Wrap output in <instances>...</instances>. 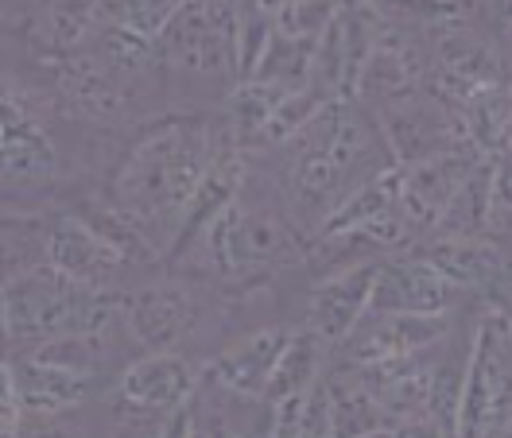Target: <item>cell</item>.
Returning a JSON list of instances; mask_svg holds the SVG:
<instances>
[{
    "mask_svg": "<svg viewBox=\"0 0 512 438\" xmlns=\"http://www.w3.org/2000/svg\"><path fill=\"white\" fill-rule=\"evenodd\" d=\"M121 322L148 353H179L198 326V299L187 283L156 280L121 291Z\"/></svg>",
    "mask_w": 512,
    "mask_h": 438,
    "instance_id": "11",
    "label": "cell"
},
{
    "mask_svg": "<svg viewBox=\"0 0 512 438\" xmlns=\"http://www.w3.org/2000/svg\"><path fill=\"white\" fill-rule=\"evenodd\" d=\"M388 435H392V438H458L447 423H443V419H435L431 411L392 423V427H388Z\"/></svg>",
    "mask_w": 512,
    "mask_h": 438,
    "instance_id": "31",
    "label": "cell"
},
{
    "mask_svg": "<svg viewBox=\"0 0 512 438\" xmlns=\"http://www.w3.org/2000/svg\"><path fill=\"white\" fill-rule=\"evenodd\" d=\"M268 431H272V407L264 404L260 407V415H256L253 423H249L237 438H268Z\"/></svg>",
    "mask_w": 512,
    "mask_h": 438,
    "instance_id": "37",
    "label": "cell"
},
{
    "mask_svg": "<svg viewBox=\"0 0 512 438\" xmlns=\"http://www.w3.org/2000/svg\"><path fill=\"white\" fill-rule=\"evenodd\" d=\"M179 8L183 4H175V0H128V4H97V16L105 24H117V28H128V32L160 43L171 20L179 16Z\"/></svg>",
    "mask_w": 512,
    "mask_h": 438,
    "instance_id": "27",
    "label": "cell"
},
{
    "mask_svg": "<svg viewBox=\"0 0 512 438\" xmlns=\"http://www.w3.org/2000/svg\"><path fill=\"white\" fill-rule=\"evenodd\" d=\"M272 43V4H237V78L249 82Z\"/></svg>",
    "mask_w": 512,
    "mask_h": 438,
    "instance_id": "28",
    "label": "cell"
},
{
    "mask_svg": "<svg viewBox=\"0 0 512 438\" xmlns=\"http://www.w3.org/2000/svg\"><path fill=\"white\" fill-rule=\"evenodd\" d=\"M59 175V148L32 97L0 78V187H43Z\"/></svg>",
    "mask_w": 512,
    "mask_h": 438,
    "instance_id": "9",
    "label": "cell"
},
{
    "mask_svg": "<svg viewBox=\"0 0 512 438\" xmlns=\"http://www.w3.org/2000/svg\"><path fill=\"white\" fill-rule=\"evenodd\" d=\"M450 338V314H365V322L342 345L346 365H388L408 361Z\"/></svg>",
    "mask_w": 512,
    "mask_h": 438,
    "instance_id": "14",
    "label": "cell"
},
{
    "mask_svg": "<svg viewBox=\"0 0 512 438\" xmlns=\"http://www.w3.org/2000/svg\"><path fill=\"white\" fill-rule=\"evenodd\" d=\"M509 318H512V311H509Z\"/></svg>",
    "mask_w": 512,
    "mask_h": 438,
    "instance_id": "40",
    "label": "cell"
},
{
    "mask_svg": "<svg viewBox=\"0 0 512 438\" xmlns=\"http://www.w3.org/2000/svg\"><path fill=\"white\" fill-rule=\"evenodd\" d=\"M373 121L381 128L384 148H388L396 167H416V163L466 148L458 113L447 109L443 101H435L427 90L373 113Z\"/></svg>",
    "mask_w": 512,
    "mask_h": 438,
    "instance_id": "10",
    "label": "cell"
},
{
    "mask_svg": "<svg viewBox=\"0 0 512 438\" xmlns=\"http://www.w3.org/2000/svg\"><path fill=\"white\" fill-rule=\"evenodd\" d=\"M458 295L462 291L416 249L396 252L381 260L369 314H450Z\"/></svg>",
    "mask_w": 512,
    "mask_h": 438,
    "instance_id": "18",
    "label": "cell"
},
{
    "mask_svg": "<svg viewBox=\"0 0 512 438\" xmlns=\"http://www.w3.org/2000/svg\"><path fill=\"white\" fill-rule=\"evenodd\" d=\"M272 152L280 156L276 194L307 241H315L326 218L350 194L396 167L373 113H365L350 97L322 105L311 125L299 128L288 144Z\"/></svg>",
    "mask_w": 512,
    "mask_h": 438,
    "instance_id": "2",
    "label": "cell"
},
{
    "mask_svg": "<svg viewBox=\"0 0 512 438\" xmlns=\"http://www.w3.org/2000/svg\"><path fill=\"white\" fill-rule=\"evenodd\" d=\"M128 256L109 237L78 214H66L47 225V268L74 287L90 291H117V276Z\"/></svg>",
    "mask_w": 512,
    "mask_h": 438,
    "instance_id": "13",
    "label": "cell"
},
{
    "mask_svg": "<svg viewBox=\"0 0 512 438\" xmlns=\"http://www.w3.org/2000/svg\"><path fill=\"white\" fill-rule=\"evenodd\" d=\"M288 342H291L288 326H260L253 334H245L241 342L225 345L222 353H214L202 365V380L229 392V396H237V400L264 404L272 373H276V365H280Z\"/></svg>",
    "mask_w": 512,
    "mask_h": 438,
    "instance_id": "16",
    "label": "cell"
},
{
    "mask_svg": "<svg viewBox=\"0 0 512 438\" xmlns=\"http://www.w3.org/2000/svg\"><path fill=\"white\" fill-rule=\"evenodd\" d=\"M307 249L311 241L295 229L276 187H264V194H256L253 167H249V179H245V190L237 194V202L206 233H198L187 249L175 252V260L194 256L198 272L249 287L288 264L307 260Z\"/></svg>",
    "mask_w": 512,
    "mask_h": 438,
    "instance_id": "3",
    "label": "cell"
},
{
    "mask_svg": "<svg viewBox=\"0 0 512 438\" xmlns=\"http://www.w3.org/2000/svg\"><path fill=\"white\" fill-rule=\"evenodd\" d=\"M268 438H299V400L272 407V431Z\"/></svg>",
    "mask_w": 512,
    "mask_h": 438,
    "instance_id": "34",
    "label": "cell"
},
{
    "mask_svg": "<svg viewBox=\"0 0 512 438\" xmlns=\"http://www.w3.org/2000/svg\"><path fill=\"white\" fill-rule=\"evenodd\" d=\"M381 260H357L330 268L307 295V330L326 349H342L350 334L373 311V287H377Z\"/></svg>",
    "mask_w": 512,
    "mask_h": 438,
    "instance_id": "12",
    "label": "cell"
},
{
    "mask_svg": "<svg viewBox=\"0 0 512 438\" xmlns=\"http://www.w3.org/2000/svg\"><path fill=\"white\" fill-rule=\"evenodd\" d=\"M489 303L501 307V311H512V252H509V260H505V272H501L497 287L489 291Z\"/></svg>",
    "mask_w": 512,
    "mask_h": 438,
    "instance_id": "36",
    "label": "cell"
},
{
    "mask_svg": "<svg viewBox=\"0 0 512 438\" xmlns=\"http://www.w3.org/2000/svg\"><path fill=\"white\" fill-rule=\"evenodd\" d=\"M512 373V318L501 307H485L466 353L462 407H458V438H489L501 388Z\"/></svg>",
    "mask_w": 512,
    "mask_h": 438,
    "instance_id": "6",
    "label": "cell"
},
{
    "mask_svg": "<svg viewBox=\"0 0 512 438\" xmlns=\"http://www.w3.org/2000/svg\"><path fill=\"white\" fill-rule=\"evenodd\" d=\"M20 427H24V407L16 400L4 361H0V438H20Z\"/></svg>",
    "mask_w": 512,
    "mask_h": 438,
    "instance_id": "32",
    "label": "cell"
},
{
    "mask_svg": "<svg viewBox=\"0 0 512 438\" xmlns=\"http://www.w3.org/2000/svg\"><path fill=\"white\" fill-rule=\"evenodd\" d=\"M299 438H334V415L326 404L322 380L299 400Z\"/></svg>",
    "mask_w": 512,
    "mask_h": 438,
    "instance_id": "30",
    "label": "cell"
},
{
    "mask_svg": "<svg viewBox=\"0 0 512 438\" xmlns=\"http://www.w3.org/2000/svg\"><path fill=\"white\" fill-rule=\"evenodd\" d=\"M51 70H55V94L63 97L78 117L117 121V117H125L128 105H132V86L121 82L109 66L97 59L94 51H82L74 59H63V63H55Z\"/></svg>",
    "mask_w": 512,
    "mask_h": 438,
    "instance_id": "20",
    "label": "cell"
},
{
    "mask_svg": "<svg viewBox=\"0 0 512 438\" xmlns=\"http://www.w3.org/2000/svg\"><path fill=\"white\" fill-rule=\"evenodd\" d=\"M121 318V291H90L55 276L47 264L8 280L12 342L43 345L55 338H101Z\"/></svg>",
    "mask_w": 512,
    "mask_h": 438,
    "instance_id": "5",
    "label": "cell"
},
{
    "mask_svg": "<svg viewBox=\"0 0 512 438\" xmlns=\"http://www.w3.org/2000/svg\"><path fill=\"white\" fill-rule=\"evenodd\" d=\"M338 4H322V0H284L272 4V32L291 43H319L326 28L334 24Z\"/></svg>",
    "mask_w": 512,
    "mask_h": 438,
    "instance_id": "26",
    "label": "cell"
},
{
    "mask_svg": "<svg viewBox=\"0 0 512 438\" xmlns=\"http://www.w3.org/2000/svg\"><path fill=\"white\" fill-rule=\"evenodd\" d=\"M384 16H388V24H384L373 55L361 66L350 97L365 113H381L396 101L423 94L427 90V70H431L427 43L419 39L423 32L412 28V20L404 12H400V20H392V12H384Z\"/></svg>",
    "mask_w": 512,
    "mask_h": 438,
    "instance_id": "8",
    "label": "cell"
},
{
    "mask_svg": "<svg viewBox=\"0 0 512 438\" xmlns=\"http://www.w3.org/2000/svg\"><path fill=\"white\" fill-rule=\"evenodd\" d=\"M202 373L183 353H144L117 376V400L125 411L167 419L194 400Z\"/></svg>",
    "mask_w": 512,
    "mask_h": 438,
    "instance_id": "17",
    "label": "cell"
},
{
    "mask_svg": "<svg viewBox=\"0 0 512 438\" xmlns=\"http://www.w3.org/2000/svg\"><path fill=\"white\" fill-rule=\"evenodd\" d=\"M167 94L183 97L187 113L202 101L229 97L237 78V4H183L160 39Z\"/></svg>",
    "mask_w": 512,
    "mask_h": 438,
    "instance_id": "4",
    "label": "cell"
},
{
    "mask_svg": "<svg viewBox=\"0 0 512 438\" xmlns=\"http://www.w3.org/2000/svg\"><path fill=\"white\" fill-rule=\"evenodd\" d=\"M0 361H4L8 384H12L16 400L24 407V415H43V419L47 415H70L74 407H82L94 396V376L35 361L28 353L0 357Z\"/></svg>",
    "mask_w": 512,
    "mask_h": 438,
    "instance_id": "19",
    "label": "cell"
},
{
    "mask_svg": "<svg viewBox=\"0 0 512 438\" xmlns=\"http://www.w3.org/2000/svg\"><path fill=\"white\" fill-rule=\"evenodd\" d=\"M478 163L481 159L470 148H458V152H447L439 159L416 163V167H396L400 171L396 206H400V218L408 221V229L416 233V241H427L439 229L454 194L462 190V183L470 179V171Z\"/></svg>",
    "mask_w": 512,
    "mask_h": 438,
    "instance_id": "15",
    "label": "cell"
},
{
    "mask_svg": "<svg viewBox=\"0 0 512 438\" xmlns=\"http://www.w3.org/2000/svg\"><path fill=\"white\" fill-rule=\"evenodd\" d=\"M509 159H512V152H509Z\"/></svg>",
    "mask_w": 512,
    "mask_h": 438,
    "instance_id": "41",
    "label": "cell"
},
{
    "mask_svg": "<svg viewBox=\"0 0 512 438\" xmlns=\"http://www.w3.org/2000/svg\"><path fill=\"white\" fill-rule=\"evenodd\" d=\"M326 345L303 326V330H291V342L284 349V357H280V365H276V373H272V384H268V407H280L288 404V400H303L315 384L322 380L326 373Z\"/></svg>",
    "mask_w": 512,
    "mask_h": 438,
    "instance_id": "24",
    "label": "cell"
},
{
    "mask_svg": "<svg viewBox=\"0 0 512 438\" xmlns=\"http://www.w3.org/2000/svg\"><path fill=\"white\" fill-rule=\"evenodd\" d=\"M427 94L443 101L447 109H458L462 101L485 90L489 82L501 78V55L493 47V39L478 28V12L470 20L443 24V28H427Z\"/></svg>",
    "mask_w": 512,
    "mask_h": 438,
    "instance_id": "7",
    "label": "cell"
},
{
    "mask_svg": "<svg viewBox=\"0 0 512 438\" xmlns=\"http://www.w3.org/2000/svg\"><path fill=\"white\" fill-rule=\"evenodd\" d=\"M485 237L512 241V159H493L489 175V210H485Z\"/></svg>",
    "mask_w": 512,
    "mask_h": 438,
    "instance_id": "29",
    "label": "cell"
},
{
    "mask_svg": "<svg viewBox=\"0 0 512 438\" xmlns=\"http://www.w3.org/2000/svg\"><path fill=\"white\" fill-rule=\"evenodd\" d=\"M12 342V326H8V283L0 280V349Z\"/></svg>",
    "mask_w": 512,
    "mask_h": 438,
    "instance_id": "38",
    "label": "cell"
},
{
    "mask_svg": "<svg viewBox=\"0 0 512 438\" xmlns=\"http://www.w3.org/2000/svg\"><path fill=\"white\" fill-rule=\"evenodd\" d=\"M160 438H191V404L179 407L175 415H167V419H163Z\"/></svg>",
    "mask_w": 512,
    "mask_h": 438,
    "instance_id": "35",
    "label": "cell"
},
{
    "mask_svg": "<svg viewBox=\"0 0 512 438\" xmlns=\"http://www.w3.org/2000/svg\"><path fill=\"white\" fill-rule=\"evenodd\" d=\"M322 388H326V404H330V415H334V438H369L388 431L384 411L369 396L365 380L353 365H346V361L326 365Z\"/></svg>",
    "mask_w": 512,
    "mask_h": 438,
    "instance_id": "23",
    "label": "cell"
},
{
    "mask_svg": "<svg viewBox=\"0 0 512 438\" xmlns=\"http://www.w3.org/2000/svg\"><path fill=\"white\" fill-rule=\"evenodd\" d=\"M369 438H392V435H388V431H381V435H369Z\"/></svg>",
    "mask_w": 512,
    "mask_h": 438,
    "instance_id": "39",
    "label": "cell"
},
{
    "mask_svg": "<svg viewBox=\"0 0 512 438\" xmlns=\"http://www.w3.org/2000/svg\"><path fill=\"white\" fill-rule=\"evenodd\" d=\"M462 140L478 159H509L512 152V82L497 78L458 109Z\"/></svg>",
    "mask_w": 512,
    "mask_h": 438,
    "instance_id": "22",
    "label": "cell"
},
{
    "mask_svg": "<svg viewBox=\"0 0 512 438\" xmlns=\"http://www.w3.org/2000/svg\"><path fill=\"white\" fill-rule=\"evenodd\" d=\"M229 140L225 117L206 109L167 113L121 156L105 206L152 249V256H167L179 241L198 183Z\"/></svg>",
    "mask_w": 512,
    "mask_h": 438,
    "instance_id": "1",
    "label": "cell"
},
{
    "mask_svg": "<svg viewBox=\"0 0 512 438\" xmlns=\"http://www.w3.org/2000/svg\"><path fill=\"white\" fill-rule=\"evenodd\" d=\"M47 264V225L32 214H0V280Z\"/></svg>",
    "mask_w": 512,
    "mask_h": 438,
    "instance_id": "25",
    "label": "cell"
},
{
    "mask_svg": "<svg viewBox=\"0 0 512 438\" xmlns=\"http://www.w3.org/2000/svg\"><path fill=\"white\" fill-rule=\"evenodd\" d=\"M416 252L423 260H431L458 291H485V295L497 287L505 260H509V249L485 233L481 237H427L416 245Z\"/></svg>",
    "mask_w": 512,
    "mask_h": 438,
    "instance_id": "21",
    "label": "cell"
},
{
    "mask_svg": "<svg viewBox=\"0 0 512 438\" xmlns=\"http://www.w3.org/2000/svg\"><path fill=\"white\" fill-rule=\"evenodd\" d=\"M20 438H78V427L66 415H24Z\"/></svg>",
    "mask_w": 512,
    "mask_h": 438,
    "instance_id": "33",
    "label": "cell"
}]
</instances>
